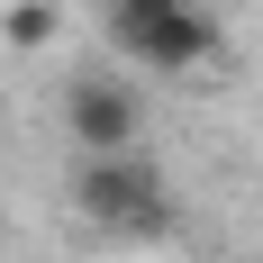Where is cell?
Instances as JSON below:
<instances>
[{"mask_svg":"<svg viewBox=\"0 0 263 263\" xmlns=\"http://www.w3.org/2000/svg\"><path fill=\"white\" fill-rule=\"evenodd\" d=\"M100 36L127 54L136 73H200L227 46V9L218 0H100Z\"/></svg>","mask_w":263,"mask_h":263,"instance_id":"cell-1","label":"cell"},{"mask_svg":"<svg viewBox=\"0 0 263 263\" xmlns=\"http://www.w3.org/2000/svg\"><path fill=\"white\" fill-rule=\"evenodd\" d=\"M73 209L91 218L100 236L145 245V236L173 227V191H163V173H155L145 155H82V163H73Z\"/></svg>","mask_w":263,"mask_h":263,"instance_id":"cell-2","label":"cell"},{"mask_svg":"<svg viewBox=\"0 0 263 263\" xmlns=\"http://www.w3.org/2000/svg\"><path fill=\"white\" fill-rule=\"evenodd\" d=\"M64 136H73V155H136L145 145V100L109 73H73L64 82Z\"/></svg>","mask_w":263,"mask_h":263,"instance_id":"cell-3","label":"cell"},{"mask_svg":"<svg viewBox=\"0 0 263 263\" xmlns=\"http://www.w3.org/2000/svg\"><path fill=\"white\" fill-rule=\"evenodd\" d=\"M54 36H64V9H54V0H9V9H0V46L9 54H36V46H54Z\"/></svg>","mask_w":263,"mask_h":263,"instance_id":"cell-4","label":"cell"},{"mask_svg":"<svg viewBox=\"0 0 263 263\" xmlns=\"http://www.w3.org/2000/svg\"><path fill=\"white\" fill-rule=\"evenodd\" d=\"M218 9H245V0H218Z\"/></svg>","mask_w":263,"mask_h":263,"instance_id":"cell-5","label":"cell"},{"mask_svg":"<svg viewBox=\"0 0 263 263\" xmlns=\"http://www.w3.org/2000/svg\"><path fill=\"white\" fill-rule=\"evenodd\" d=\"M0 109H9V91H0Z\"/></svg>","mask_w":263,"mask_h":263,"instance_id":"cell-6","label":"cell"}]
</instances>
